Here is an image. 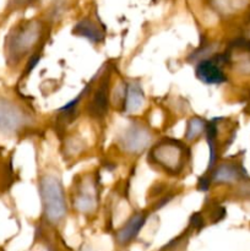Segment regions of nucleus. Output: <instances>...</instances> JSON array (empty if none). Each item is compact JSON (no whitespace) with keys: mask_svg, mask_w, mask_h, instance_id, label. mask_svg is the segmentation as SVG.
<instances>
[{"mask_svg":"<svg viewBox=\"0 0 250 251\" xmlns=\"http://www.w3.org/2000/svg\"><path fill=\"white\" fill-rule=\"evenodd\" d=\"M195 75L200 81L206 85H220L225 82V75L218 65V60L203 59L196 65Z\"/></svg>","mask_w":250,"mask_h":251,"instance_id":"20e7f679","label":"nucleus"},{"mask_svg":"<svg viewBox=\"0 0 250 251\" xmlns=\"http://www.w3.org/2000/svg\"><path fill=\"white\" fill-rule=\"evenodd\" d=\"M108 108V81H103L98 87L95 97L90 103V114L93 118H103Z\"/></svg>","mask_w":250,"mask_h":251,"instance_id":"1a4fd4ad","label":"nucleus"},{"mask_svg":"<svg viewBox=\"0 0 250 251\" xmlns=\"http://www.w3.org/2000/svg\"><path fill=\"white\" fill-rule=\"evenodd\" d=\"M42 34L41 22L24 21L14 27L5 39V55L9 64H16L33 48Z\"/></svg>","mask_w":250,"mask_h":251,"instance_id":"f257e3e1","label":"nucleus"},{"mask_svg":"<svg viewBox=\"0 0 250 251\" xmlns=\"http://www.w3.org/2000/svg\"><path fill=\"white\" fill-rule=\"evenodd\" d=\"M26 123V115L12 103L0 102V134L16 132Z\"/></svg>","mask_w":250,"mask_h":251,"instance_id":"7ed1b4c3","label":"nucleus"},{"mask_svg":"<svg viewBox=\"0 0 250 251\" xmlns=\"http://www.w3.org/2000/svg\"><path fill=\"white\" fill-rule=\"evenodd\" d=\"M181 156H183V149L175 145H159L158 147L153 150L154 161L162 167H166L167 169L180 168Z\"/></svg>","mask_w":250,"mask_h":251,"instance_id":"39448f33","label":"nucleus"},{"mask_svg":"<svg viewBox=\"0 0 250 251\" xmlns=\"http://www.w3.org/2000/svg\"><path fill=\"white\" fill-rule=\"evenodd\" d=\"M146 223V216L135 215L125 223L117 233V242L120 245H129L141 232L142 227Z\"/></svg>","mask_w":250,"mask_h":251,"instance_id":"0eeeda50","label":"nucleus"},{"mask_svg":"<svg viewBox=\"0 0 250 251\" xmlns=\"http://www.w3.org/2000/svg\"><path fill=\"white\" fill-rule=\"evenodd\" d=\"M43 212L48 222L58 225L66 215V201L60 180L53 176H46L39 183Z\"/></svg>","mask_w":250,"mask_h":251,"instance_id":"f03ea898","label":"nucleus"},{"mask_svg":"<svg viewBox=\"0 0 250 251\" xmlns=\"http://www.w3.org/2000/svg\"><path fill=\"white\" fill-rule=\"evenodd\" d=\"M145 95L141 87L136 83H131L126 87L124 93V110L126 113H136L142 108Z\"/></svg>","mask_w":250,"mask_h":251,"instance_id":"9d476101","label":"nucleus"},{"mask_svg":"<svg viewBox=\"0 0 250 251\" xmlns=\"http://www.w3.org/2000/svg\"><path fill=\"white\" fill-rule=\"evenodd\" d=\"M73 32L76 36L83 37V38L88 39V41L93 42V43H100V42L104 39V34H103L102 29L95 22L88 19L77 22L75 27H74Z\"/></svg>","mask_w":250,"mask_h":251,"instance_id":"6e6552de","label":"nucleus"},{"mask_svg":"<svg viewBox=\"0 0 250 251\" xmlns=\"http://www.w3.org/2000/svg\"><path fill=\"white\" fill-rule=\"evenodd\" d=\"M213 179L217 183H227V181H233L238 178L239 173L234 167L229 166V164H222L217 171L213 174Z\"/></svg>","mask_w":250,"mask_h":251,"instance_id":"9b49d317","label":"nucleus"},{"mask_svg":"<svg viewBox=\"0 0 250 251\" xmlns=\"http://www.w3.org/2000/svg\"><path fill=\"white\" fill-rule=\"evenodd\" d=\"M31 1V0H11L10 1V5H11L12 7H21V6H25V5H27L28 2Z\"/></svg>","mask_w":250,"mask_h":251,"instance_id":"4468645a","label":"nucleus"},{"mask_svg":"<svg viewBox=\"0 0 250 251\" xmlns=\"http://www.w3.org/2000/svg\"><path fill=\"white\" fill-rule=\"evenodd\" d=\"M203 131H206V124L202 119L200 118H193V119L189 122L188 129H186V139L188 140H195L198 137H200V135Z\"/></svg>","mask_w":250,"mask_h":251,"instance_id":"f8f14e48","label":"nucleus"},{"mask_svg":"<svg viewBox=\"0 0 250 251\" xmlns=\"http://www.w3.org/2000/svg\"><path fill=\"white\" fill-rule=\"evenodd\" d=\"M151 136L142 126H130L122 136V146L127 152H139L149 145Z\"/></svg>","mask_w":250,"mask_h":251,"instance_id":"423d86ee","label":"nucleus"},{"mask_svg":"<svg viewBox=\"0 0 250 251\" xmlns=\"http://www.w3.org/2000/svg\"><path fill=\"white\" fill-rule=\"evenodd\" d=\"M190 225L191 227H194L195 229L200 230L201 228L203 227V220L202 217H201V215H199V213H194L190 218Z\"/></svg>","mask_w":250,"mask_h":251,"instance_id":"ddd939ff","label":"nucleus"}]
</instances>
